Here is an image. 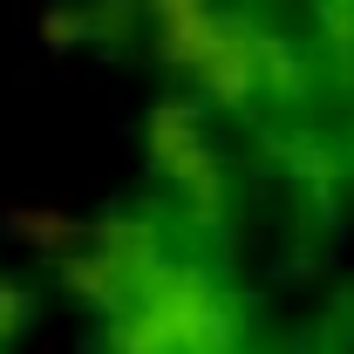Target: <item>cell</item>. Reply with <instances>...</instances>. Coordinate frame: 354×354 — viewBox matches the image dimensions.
<instances>
[{
    "label": "cell",
    "mask_w": 354,
    "mask_h": 354,
    "mask_svg": "<svg viewBox=\"0 0 354 354\" xmlns=\"http://www.w3.org/2000/svg\"><path fill=\"white\" fill-rule=\"evenodd\" d=\"M150 28H157V48L177 62V75L225 109H259V95L286 68L279 48L252 21L225 14L218 0H150Z\"/></svg>",
    "instance_id": "7a4b0ae2"
},
{
    "label": "cell",
    "mask_w": 354,
    "mask_h": 354,
    "mask_svg": "<svg viewBox=\"0 0 354 354\" xmlns=\"http://www.w3.org/2000/svg\"><path fill=\"white\" fill-rule=\"evenodd\" d=\"M7 334H14V300L0 293V341H7Z\"/></svg>",
    "instance_id": "277c9868"
},
{
    "label": "cell",
    "mask_w": 354,
    "mask_h": 354,
    "mask_svg": "<svg viewBox=\"0 0 354 354\" xmlns=\"http://www.w3.org/2000/svg\"><path fill=\"white\" fill-rule=\"evenodd\" d=\"M150 136H157L164 164H171L177 177H184V191H191L198 205H212V198H218V157L205 150V136H198V123H191L184 109H164Z\"/></svg>",
    "instance_id": "3957f363"
},
{
    "label": "cell",
    "mask_w": 354,
    "mask_h": 354,
    "mask_svg": "<svg viewBox=\"0 0 354 354\" xmlns=\"http://www.w3.org/2000/svg\"><path fill=\"white\" fill-rule=\"evenodd\" d=\"M88 300L109 313L116 354H232L239 307L212 272L143 239H109L82 259Z\"/></svg>",
    "instance_id": "6da1fadb"
}]
</instances>
